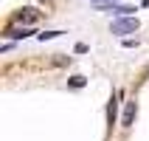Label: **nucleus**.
I'll return each instance as SVG.
<instances>
[{"label":"nucleus","mask_w":149,"mask_h":141,"mask_svg":"<svg viewBox=\"0 0 149 141\" xmlns=\"http://www.w3.org/2000/svg\"><path fill=\"white\" fill-rule=\"evenodd\" d=\"M138 28H141V23H138L135 17H121V20L113 23V34H118V37H121V34H132V31H138Z\"/></svg>","instance_id":"nucleus-1"},{"label":"nucleus","mask_w":149,"mask_h":141,"mask_svg":"<svg viewBox=\"0 0 149 141\" xmlns=\"http://www.w3.org/2000/svg\"><path fill=\"white\" fill-rule=\"evenodd\" d=\"M37 17H40V11H37V8H34V6H25V8H20V11L14 14V23L28 25V23H34Z\"/></svg>","instance_id":"nucleus-2"},{"label":"nucleus","mask_w":149,"mask_h":141,"mask_svg":"<svg viewBox=\"0 0 149 141\" xmlns=\"http://www.w3.org/2000/svg\"><path fill=\"white\" fill-rule=\"evenodd\" d=\"M31 34H34V28H28V25H23V28H20V25H8L6 28L8 40H25V37H31Z\"/></svg>","instance_id":"nucleus-3"},{"label":"nucleus","mask_w":149,"mask_h":141,"mask_svg":"<svg viewBox=\"0 0 149 141\" xmlns=\"http://www.w3.org/2000/svg\"><path fill=\"white\" fill-rule=\"evenodd\" d=\"M99 11H107V14H116V17H130L135 11V6H116V3H110V6L99 8Z\"/></svg>","instance_id":"nucleus-4"},{"label":"nucleus","mask_w":149,"mask_h":141,"mask_svg":"<svg viewBox=\"0 0 149 141\" xmlns=\"http://www.w3.org/2000/svg\"><path fill=\"white\" fill-rule=\"evenodd\" d=\"M135 113H138V105H135V102H127V110H124V119H121V124L130 127V124L135 121Z\"/></svg>","instance_id":"nucleus-5"},{"label":"nucleus","mask_w":149,"mask_h":141,"mask_svg":"<svg viewBox=\"0 0 149 141\" xmlns=\"http://www.w3.org/2000/svg\"><path fill=\"white\" fill-rule=\"evenodd\" d=\"M65 31H42V34H37V40L40 42H45V40H56V37H62Z\"/></svg>","instance_id":"nucleus-6"},{"label":"nucleus","mask_w":149,"mask_h":141,"mask_svg":"<svg viewBox=\"0 0 149 141\" xmlns=\"http://www.w3.org/2000/svg\"><path fill=\"white\" fill-rule=\"evenodd\" d=\"M84 82H87L84 76H70V88H84Z\"/></svg>","instance_id":"nucleus-7"},{"label":"nucleus","mask_w":149,"mask_h":141,"mask_svg":"<svg viewBox=\"0 0 149 141\" xmlns=\"http://www.w3.org/2000/svg\"><path fill=\"white\" fill-rule=\"evenodd\" d=\"M110 3H116V0H93V6H96V8H104V6H110Z\"/></svg>","instance_id":"nucleus-8"},{"label":"nucleus","mask_w":149,"mask_h":141,"mask_svg":"<svg viewBox=\"0 0 149 141\" xmlns=\"http://www.w3.org/2000/svg\"><path fill=\"white\" fill-rule=\"evenodd\" d=\"M141 6H149V0H143V3H141Z\"/></svg>","instance_id":"nucleus-9"}]
</instances>
